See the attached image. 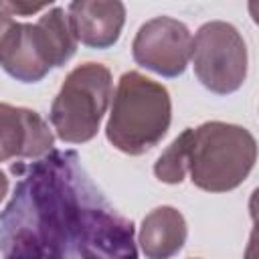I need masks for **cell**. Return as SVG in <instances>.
<instances>
[{"label": "cell", "instance_id": "30bf717a", "mask_svg": "<svg viewBox=\"0 0 259 259\" xmlns=\"http://www.w3.org/2000/svg\"><path fill=\"white\" fill-rule=\"evenodd\" d=\"M188 227L174 206H158L142 221L138 243L148 259H172L184 247Z\"/></svg>", "mask_w": 259, "mask_h": 259}, {"label": "cell", "instance_id": "8992f818", "mask_svg": "<svg viewBox=\"0 0 259 259\" xmlns=\"http://www.w3.org/2000/svg\"><path fill=\"white\" fill-rule=\"evenodd\" d=\"M190 59L196 79L217 95L235 93L245 83L247 45L241 32L225 20H210L196 30Z\"/></svg>", "mask_w": 259, "mask_h": 259}, {"label": "cell", "instance_id": "5b68a950", "mask_svg": "<svg viewBox=\"0 0 259 259\" xmlns=\"http://www.w3.org/2000/svg\"><path fill=\"white\" fill-rule=\"evenodd\" d=\"M111 99V73L101 63H83L63 81L51 105V123L57 138L83 144L95 138Z\"/></svg>", "mask_w": 259, "mask_h": 259}, {"label": "cell", "instance_id": "9c48e42d", "mask_svg": "<svg viewBox=\"0 0 259 259\" xmlns=\"http://www.w3.org/2000/svg\"><path fill=\"white\" fill-rule=\"evenodd\" d=\"M75 40L91 49H109L119 40L125 6L117 0H77L67 6Z\"/></svg>", "mask_w": 259, "mask_h": 259}, {"label": "cell", "instance_id": "6da1fadb", "mask_svg": "<svg viewBox=\"0 0 259 259\" xmlns=\"http://www.w3.org/2000/svg\"><path fill=\"white\" fill-rule=\"evenodd\" d=\"M0 210L2 259H138L136 229L91 180L73 150L14 164Z\"/></svg>", "mask_w": 259, "mask_h": 259}, {"label": "cell", "instance_id": "3957f363", "mask_svg": "<svg viewBox=\"0 0 259 259\" xmlns=\"http://www.w3.org/2000/svg\"><path fill=\"white\" fill-rule=\"evenodd\" d=\"M172 121V101L164 85L138 71L119 77L113 95L107 140L123 154L142 156L162 142Z\"/></svg>", "mask_w": 259, "mask_h": 259}, {"label": "cell", "instance_id": "277c9868", "mask_svg": "<svg viewBox=\"0 0 259 259\" xmlns=\"http://www.w3.org/2000/svg\"><path fill=\"white\" fill-rule=\"evenodd\" d=\"M77 51V40L61 6L49 8L34 24L12 22L0 38V67L22 83L40 81L53 67H63Z\"/></svg>", "mask_w": 259, "mask_h": 259}, {"label": "cell", "instance_id": "52a82bcc", "mask_svg": "<svg viewBox=\"0 0 259 259\" xmlns=\"http://www.w3.org/2000/svg\"><path fill=\"white\" fill-rule=\"evenodd\" d=\"M192 34L172 16H156L140 26L132 42L134 61L162 77H180L190 61Z\"/></svg>", "mask_w": 259, "mask_h": 259}, {"label": "cell", "instance_id": "7c38bea8", "mask_svg": "<svg viewBox=\"0 0 259 259\" xmlns=\"http://www.w3.org/2000/svg\"><path fill=\"white\" fill-rule=\"evenodd\" d=\"M51 4H26V2H0V10L8 16H30L40 10H49Z\"/></svg>", "mask_w": 259, "mask_h": 259}, {"label": "cell", "instance_id": "ba28073f", "mask_svg": "<svg viewBox=\"0 0 259 259\" xmlns=\"http://www.w3.org/2000/svg\"><path fill=\"white\" fill-rule=\"evenodd\" d=\"M53 142L49 123L34 109L0 103V162L36 160L53 150Z\"/></svg>", "mask_w": 259, "mask_h": 259}, {"label": "cell", "instance_id": "8fae6325", "mask_svg": "<svg viewBox=\"0 0 259 259\" xmlns=\"http://www.w3.org/2000/svg\"><path fill=\"white\" fill-rule=\"evenodd\" d=\"M154 174L166 184H180L186 176V136L184 132L160 154L154 164Z\"/></svg>", "mask_w": 259, "mask_h": 259}, {"label": "cell", "instance_id": "4fadbf2b", "mask_svg": "<svg viewBox=\"0 0 259 259\" xmlns=\"http://www.w3.org/2000/svg\"><path fill=\"white\" fill-rule=\"evenodd\" d=\"M6 192H8V178H6V174L0 170V200L6 196Z\"/></svg>", "mask_w": 259, "mask_h": 259}, {"label": "cell", "instance_id": "7a4b0ae2", "mask_svg": "<svg viewBox=\"0 0 259 259\" xmlns=\"http://www.w3.org/2000/svg\"><path fill=\"white\" fill-rule=\"evenodd\" d=\"M186 174L206 192H229L245 182L257 160V144L249 130L206 121L186 127Z\"/></svg>", "mask_w": 259, "mask_h": 259}]
</instances>
